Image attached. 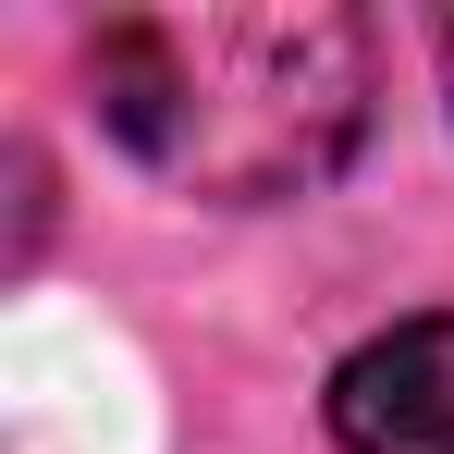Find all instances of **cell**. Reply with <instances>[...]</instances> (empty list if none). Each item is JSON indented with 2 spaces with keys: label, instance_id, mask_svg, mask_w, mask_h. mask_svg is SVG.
Wrapping results in <instances>:
<instances>
[{
  "label": "cell",
  "instance_id": "3957f363",
  "mask_svg": "<svg viewBox=\"0 0 454 454\" xmlns=\"http://www.w3.org/2000/svg\"><path fill=\"white\" fill-rule=\"evenodd\" d=\"M430 50H442V74H454V12H442V25H430Z\"/></svg>",
  "mask_w": 454,
  "mask_h": 454
},
{
  "label": "cell",
  "instance_id": "6da1fadb",
  "mask_svg": "<svg viewBox=\"0 0 454 454\" xmlns=\"http://www.w3.org/2000/svg\"><path fill=\"white\" fill-rule=\"evenodd\" d=\"M86 98L136 172L209 209H283L319 197L369 136V25L332 0L111 12L86 37Z\"/></svg>",
  "mask_w": 454,
  "mask_h": 454
},
{
  "label": "cell",
  "instance_id": "7a4b0ae2",
  "mask_svg": "<svg viewBox=\"0 0 454 454\" xmlns=\"http://www.w3.org/2000/svg\"><path fill=\"white\" fill-rule=\"evenodd\" d=\"M332 442L344 454H454V307L393 319L332 369Z\"/></svg>",
  "mask_w": 454,
  "mask_h": 454
}]
</instances>
